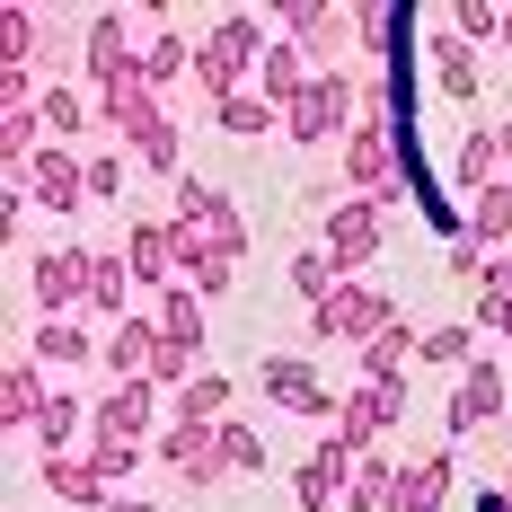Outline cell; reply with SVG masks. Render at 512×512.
<instances>
[{
  "instance_id": "9c48e42d",
  "label": "cell",
  "mask_w": 512,
  "mask_h": 512,
  "mask_svg": "<svg viewBox=\"0 0 512 512\" xmlns=\"http://www.w3.org/2000/svg\"><path fill=\"white\" fill-rule=\"evenodd\" d=\"M389 318H398V301H389V292H371V283H345V292H336V301L327 309H309V327H318V345H371V336H380V327H389Z\"/></svg>"
},
{
  "instance_id": "8d00e7d4",
  "label": "cell",
  "mask_w": 512,
  "mask_h": 512,
  "mask_svg": "<svg viewBox=\"0 0 512 512\" xmlns=\"http://www.w3.org/2000/svg\"><path fill=\"white\" fill-rule=\"evenodd\" d=\"M0 71H36V9H0Z\"/></svg>"
},
{
  "instance_id": "603a6c76",
  "label": "cell",
  "mask_w": 512,
  "mask_h": 512,
  "mask_svg": "<svg viewBox=\"0 0 512 512\" xmlns=\"http://www.w3.org/2000/svg\"><path fill=\"white\" fill-rule=\"evenodd\" d=\"M451 504V451H433V460H407L398 468V495L389 512H442Z\"/></svg>"
},
{
  "instance_id": "52a82bcc",
  "label": "cell",
  "mask_w": 512,
  "mask_h": 512,
  "mask_svg": "<svg viewBox=\"0 0 512 512\" xmlns=\"http://www.w3.org/2000/svg\"><path fill=\"white\" fill-rule=\"evenodd\" d=\"M18 195L36 212H80V195H89V151H71V142H45V151L27 159L18 177H9Z\"/></svg>"
},
{
  "instance_id": "d4e9b609",
  "label": "cell",
  "mask_w": 512,
  "mask_h": 512,
  "mask_svg": "<svg viewBox=\"0 0 512 512\" xmlns=\"http://www.w3.org/2000/svg\"><path fill=\"white\" fill-rule=\"evenodd\" d=\"M133 292H142V283H133V265H124V248L89 265V318H106V327H124V318H133Z\"/></svg>"
},
{
  "instance_id": "681fc988",
  "label": "cell",
  "mask_w": 512,
  "mask_h": 512,
  "mask_svg": "<svg viewBox=\"0 0 512 512\" xmlns=\"http://www.w3.org/2000/svg\"><path fill=\"white\" fill-rule=\"evenodd\" d=\"M504 354H512V327H504Z\"/></svg>"
},
{
  "instance_id": "7402d4cb",
  "label": "cell",
  "mask_w": 512,
  "mask_h": 512,
  "mask_svg": "<svg viewBox=\"0 0 512 512\" xmlns=\"http://www.w3.org/2000/svg\"><path fill=\"white\" fill-rule=\"evenodd\" d=\"M460 239H477L486 256H504V248H512V177H495L486 195H468V212H460Z\"/></svg>"
},
{
  "instance_id": "ee69618b",
  "label": "cell",
  "mask_w": 512,
  "mask_h": 512,
  "mask_svg": "<svg viewBox=\"0 0 512 512\" xmlns=\"http://www.w3.org/2000/svg\"><path fill=\"white\" fill-rule=\"evenodd\" d=\"M89 195H98V204H106V195H124V159H115V151H89Z\"/></svg>"
},
{
  "instance_id": "44dd1931",
  "label": "cell",
  "mask_w": 512,
  "mask_h": 512,
  "mask_svg": "<svg viewBox=\"0 0 512 512\" xmlns=\"http://www.w3.org/2000/svg\"><path fill=\"white\" fill-rule=\"evenodd\" d=\"M53 407V380H45V362L36 354H18L9 371H0V424H27L36 433V415Z\"/></svg>"
},
{
  "instance_id": "484cf974",
  "label": "cell",
  "mask_w": 512,
  "mask_h": 512,
  "mask_svg": "<svg viewBox=\"0 0 512 512\" xmlns=\"http://www.w3.org/2000/svg\"><path fill=\"white\" fill-rule=\"evenodd\" d=\"M477 80H486L477 45H460L451 27H433V89H442V98H477Z\"/></svg>"
},
{
  "instance_id": "7dc6e473",
  "label": "cell",
  "mask_w": 512,
  "mask_h": 512,
  "mask_svg": "<svg viewBox=\"0 0 512 512\" xmlns=\"http://www.w3.org/2000/svg\"><path fill=\"white\" fill-rule=\"evenodd\" d=\"M495 45H504V53H512V0H504V36H495Z\"/></svg>"
},
{
  "instance_id": "f546056e",
  "label": "cell",
  "mask_w": 512,
  "mask_h": 512,
  "mask_svg": "<svg viewBox=\"0 0 512 512\" xmlns=\"http://www.w3.org/2000/svg\"><path fill=\"white\" fill-rule=\"evenodd\" d=\"M27 354L45 362V371H71V362H89V354H98V345H89V327H80V318H45Z\"/></svg>"
},
{
  "instance_id": "f35d334b",
  "label": "cell",
  "mask_w": 512,
  "mask_h": 512,
  "mask_svg": "<svg viewBox=\"0 0 512 512\" xmlns=\"http://www.w3.org/2000/svg\"><path fill=\"white\" fill-rule=\"evenodd\" d=\"M204 371V345H177V336H159V354H151V380L159 389H186Z\"/></svg>"
},
{
  "instance_id": "8992f818",
  "label": "cell",
  "mask_w": 512,
  "mask_h": 512,
  "mask_svg": "<svg viewBox=\"0 0 512 512\" xmlns=\"http://www.w3.org/2000/svg\"><path fill=\"white\" fill-rule=\"evenodd\" d=\"M398 424H407V380H354V389H345V415H336L327 433L362 460V451H380Z\"/></svg>"
},
{
  "instance_id": "3957f363",
  "label": "cell",
  "mask_w": 512,
  "mask_h": 512,
  "mask_svg": "<svg viewBox=\"0 0 512 512\" xmlns=\"http://www.w3.org/2000/svg\"><path fill=\"white\" fill-rule=\"evenodd\" d=\"M98 133H124V159L133 168L177 177V115L159 106V89H115V98H98Z\"/></svg>"
},
{
  "instance_id": "74e56055",
  "label": "cell",
  "mask_w": 512,
  "mask_h": 512,
  "mask_svg": "<svg viewBox=\"0 0 512 512\" xmlns=\"http://www.w3.org/2000/svg\"><path fill=\"white\" fill-rule=\"evenodd\" d=\"M186 71H195V45H186V36H151L142 80H151V89H168V80H186Z\"/></svg>"
},
{
  "instance_id": "277c9868",
  "label": "cell",
  "mask_w": 512,
  "mask_h": 512,
  "mask_svg": "<svg viewBox=\"0 0 512 512\" xmlns=\"http://www.w3.org/2000/svg\"><path fill=\"white\" fill-rule=\"evenodd\" d=\"M354 124H362V89H354V71H318L301 98L283 106V133H292V142H345Z\"/></svg>"
},
{
  "instance_id": "83f0119b",
  "label": "cell",
  "mask_w": 512,
  "mask_h": 512,
  "mask_svg": "<svg viewBox=\"0 0 512 512\" xmlns=\"http://www.w3.org/2000/svg\"><path fill=\"white\" fill-rule=\"evenodd\" d=\"M389 495H398V460L389 451H362L354 477H345V512H389Z\"/></svg>"
},
{
  "instance_id": "ba28073f",
  "label": "cell",
  "mask_w": 512,
  "mask_h": 512,
  "mask_svg": "<svg viewBox=\"0 0 512 512\" xmlns=\"http://www.w3.org/2000/svg\"><path fill=\"white\" fill-rule=\"evenodd\" d=\"M159 468H177V477H186V486H221V477H230V460H221V424H195V415H168V424H159Z\"/></svg>"
},
{
  "instance_id": "b9f144b4",
  "label": "cell",
  "mask_w": 512,
  "mask_h": 512,
  "mask_svg": "<svg viewBox=\"0 0 512 512\" xmlns=\"http://www.w3.org/2000/svg\"><path fill=\"white\" fill-rule=\"evenodd\" d=\"M221 460H230V477H248V468H265V442H256V424H221Z\"/></svg>"
},
{
  "instance_id": "d590c367",
  "label": "cell",
  "mask_w": 512,
  "mask_h": 512,
  "mask_svg": "<svg viewBox=\"0 0 512 512\" xmlns=\"http://www.w3.org/2000/svg\"><path fill=\"white\" fill-rule=\"evenodd\" d=\"M477 327H495V336L512 327V248L495 256V265H486V283H477Z\"/></svg>"
},
{
  "instance_id": "836d02e7",
  "label": "cell",
  "mask_w": 512,
  "mask_h": 512,
  "mask_svg": "<svg viewBox=\"0 0 512 512\" xmlns=\"http://www.w3.org/2000/svg\"><path fill=\"white\" fill-rule=\"evenodd\" d=\"M212 115H221V133H239V142H265V133H283V106L256 98V89H248V98H221Z\"/></svg>"
},
{
  "instance_id": "d6a6232c",
  "label": "cell",
  "mask_w": 512,
  "mask_h": 512,
  "mask_svg": "<svg viewBox=\"0 0 512 512\" xmlns=\"http://www.w3.org/2000/svg\"><path fill=\"white\" fill-rule=\"evenodd\" d=\"M292 292H301L309 309H327L336 292H345V265H336L327 248H301V256H292Z\"/></svg>"
},
{
  "instance_id": "8fae6325",
  "label": "cell",
  "mask_w": 512,
  "mask_h": 512,
  "mask_svg": "<svg viewBox=\"0 0 512 512\" xmlns=\"http://www.w3.org/2000/svg\"><path fill=\"white\" fill-rule=\"evenodd\" d=\"M89 265H98L89 248H45V256H27V292H36V309H45V318L89 309Z\"/></svg>"
},
{
  "instance_id": "5b68a950",
  "label": "cell",
  "mask_w": 512,
  "mask_h": 512,
  "mask_svg": "<svg viewBox=\"0 0 512 512\" xmlns=\"http://www.w3.org/2000/svg\"><path fill=\"white\" fill-rule=\"evenodd\" d=\"M80 80H89L98 98H115V89H151V80H142V53H133V18H124V9H98V18H89Z\"/></svg>"
},
{
  "instance_id": "ac0fdd59",
  "label": "cell",
  "mask_w": 512,
  "mask_h": 512,
  "mask_svg": "<svg viewBox=\"0 0 512 512\" xmlns=\"http://www.w3.org/2000/svg\"><path fill=\"white\" fill-rule=\"evenodd\" d=\"M345 477H354V451H345V442L327 433V442H318V451H309V460L292 468V504H301V512L345 504Z\"/></svg>"
},
{
  "instance_id": "7c38bea8",
  "label": "cell",
  "mask_w": 512,
  "mask_h": 512,
  "mask_svg": "<svg viewBox=\"0 0 512 512\" xmlns=\"http://www.w3.org/2000/svg\"><path fill=\"white\" fill-rule=\"evenodd\" d=\"M274 36H292V45L327 71V62L345 53V36H354V9H327V0H283V9H274Z\"/></svg>"
},
{
  "instance_id": "f6af8a7d",
  "label": "cell",
  "mask_w": 512,
  "mask_h": 512,
  "mask_svg": "<svg viewBox=\"0 0 512 512\" xmlns=\"http://www.w3.org/2000/svg\"><path fill=\"white\" fill-rule=\"evenodd\" d=\"M486 265H495V256L477 248V239H451V274H460V283H486Z\"/></svg>"
},
{
  "instance_id": "7a4b0ae2",
  "label": "cell",
  "mask_w": 512,
  "mask_h": 512,
  "mask_svg": "<svg viewBox=\"0 0 512 512\" xmlns=\"http://www.w3.org/2000/svg\"><path fill=\"white\" fill-rule=\"evenodd\" d=\"M345 186L362 204H398V115L380 80H362V124L345 133Z\"/></svg>"
},
{
  "instance_id": "60d3db41",
  "label": "cell",
  "mask_w": 512,
  "mask_h": 512,
  "mask_svg": "<svg viewBox=\"0 0 512 512\" xmlns=\"http://www.w3.org/2000/svg\"><path fill=\"white\" fill-rule=\"evenodd\" d=\"M36 115H45L53 142H62V133H89V106H80V89H45V98H36Z\"/></svg>"
},
{
  "instance_id": "c3c4849f",
  "label": "cell",
  "mask_w": 512,
  "mask_h": 512,
  "mask_svg": "<svg viewBox=\"0 0 512 512\" xmlns=\"http://www.w3.org/2000/svg\"><path fill=\"white\" fill-rule=\"evenodd\" d=\"M504 159H512V124H504Z\"/></svg>"
},
{
  "instance_id": "9a60e30c",
  "label": "cell",
  "mask_w": 512,
  "mask_h": 512,
  "mask_svg": "<svg viewBox=\"0 0 512 512\" xmlns=\"http://www.w3.org/2000/svg\"><path fill=\"white\" fill-rule=\"evenodd\" d=\"M504 407H512V389H504V354H477V362L460 371V389H451V415H442V424H451V433H486Z\"/></svg>"
},
{
  "instance_id": "1f68e13d",
  "label": "cell",
  "mask_w": 512,
  "mask_h": 512,
  "mask_svg": "<svg viewBox=\"0 0 512 512\" xmlns=\"http://www.w3.org/2000/svg\"><path fill=\"white\" fill-rule=\"evenodd\" d=\"M151 318H159V336H177V345H204V292L168 283V292L151 301Z\"/></svg>"
},
{
  "instance_id": "e575fe53",
  "label": "cell",
  "mask_w": 512,
  "mask_h": 512,
  "mask_svg": "<svg viewBox=\"0 0 512 512\" xmlns=\"http://www.w3.org/2000/svg\"><path fill=\"white\" fill-rule=\"evenodd\" d=\"M424 362H433V371H468V362H477V327H460V318L424 327Z\"/></svg>"
},
{
  "instance_id": "d6986e66",
  "label": "cell",
  "mask_w": 512,
  "mask_h": 512,
  "mask_svg": "<svg viewBox=\"0 0 512 512\" xmlns=\"http://www.w3.org/2000/svg\"><path fill=\"white\" fill-rule=\"evenodd\" d=\"M124 265H133V283L159 301V292L177 283V230H168V221H133V230H124Z\"/></svg>"
},
{
  "instance_id": "6da1fadb",
  "label": "cell",
  "mask_w": 512,
  "mask_h": 512,
  "mask_svg": "<svg viewBox=\"0 0 512 512\" xmlns=\"http://www.w3.org/2000/svg\"><path fill=\"white\" fill-rule=\"evenodd\" d=\"M265 45H274V18H256V9H221L212 18V36L195 45V80H204V98H248L256 71H265Z\"/></svg>"
},
{
  "instance_id": "4316f807",
  "label": "cell",
  "mask_w": 512,
  "mask_h": 512,
  "mask_svg": "<svg viewBox=\"0 0 512 512\" xmlns=\"http://www.w3.org/2000/svg\"><path fill=\"white\" fill-rule=\"evenodd\" d=\"M495 177H512L504 133H468V142H460V159H451V186H460V195H486Z\"/></svg>"
},
{
  "instance_id": "e0dca14e",
  "label": "cell",
  "mask_w": 512,
  "mask_h": 512,
  "mask_svg": "<svg viewBox=\"0 0 512 512\" xmlns=\"http://www.w3.org/2000/svg\"><path fill=\"white\" fill-rule=\"evenodd\" d=\"M168 221H204L230 256H248V221H239V204H230L221 186H204V177H177V204H168Z\"/></svg>"
},
{
  "instance_id": "4fadbf2b",
  "label": "cell",
  "mask_w": 512,
  "mask_h": 512,
  "mask_svg": "<svg viewBox=\"0 0 512 512\" xmlns=\"http://www.w3.org/2000/svg\"><path fill=\"white\" fill-rule=\"evenodd\" d=\"M380 239H389V204H336L327 212V256L345 265V283H362V265L380 256Z\"/></svg>"
},
{
  "instance_id": "4dcf8cb0",
  "label": "cell",
  "mask_w": 512,
  "mask_h": 512,
  "mask_svg": "<svg viewBox=\"0 0 512 512\" xmlns=\"http://www.w3.org/2000/svg\"><path fill=\"white\" fill-rule=\"evenodd\" d=\"M230 398H239V389H230V371H195V380L177 389V407H168V415H195V424H230Z\"/></svg>"
},
{
  "instance_id": "30bf717a",
  "label": "cell",
  "mask_w": 512,
  "mask_h": 512,
  "mask_svg": "<svg viewBox=\"0 0 512 512\" xmlns=\"http://www.w3.org/2000/svg\"><path fill=\"white\" fill-rule=\"evenodd\" d=\"M256 389H265L283 415H318V424H336V415H345V398H336L309 362H292V354H265V362H256Z\"/></svg>"
},
{
  "instance_id": "f1b7e54d",
  "label": "cell",
  "mask_w": 512,
  "mask_h": 512,
  "mask_svg": "<svg viewBox=\"0 0 512 512\" xmlns=\"http://www.w3.org/2000/svg\"><path fill=\"white\" fill-rule=\"evenodd\" d=\"M71 442H89V407H80V389H53V407L36 415V451H71Z\"/></svg>"
},
{
  "instance_id": "ab89813d",
  "label": "cell",
  "mask_w": 512,
  "mask_h": 512,
  "mask_svg": "<svg viewBox=\"0 0 512 512\" xmlns=\"http://www.w3.org/2000/svg\"><path fill=\"white\" fill-rule=\"evenodd\" d=\"M442 27H451L460 45H486V36H504V0H468V9H451Z\"/></svg>"
},
{
  "instance_id": "2e32d148",
  "label": "cell",
  "mask_w": 512,
  "mask_h": 512,
  "mask_svg": "<svg viewBox=\"0 0 512 512\" xmlns=\"http://www.w3.org/2000/svg\"><path fill=\"white\" fill-rule=\"evenodd\" d=\"M36 477H45L53 504H80V512H106V504H115V477H106L89 451H53V460H36Z\"/></svg>"
},
{
  "instance_id": "bcb514c9",
  "label": "cell",
  "mask_w": 512,
  "mask_h": 512,
  "mask_svg": "<svg viewBox=\"0 0 512 512\" xmlns=\"http://www.w3.org/2000/svg\"><path fill=\"white\" fill-rule=\"evenodd\" d=\"M106 512H159V504H151V495H115Z\"/></svg>"
},
{
  "instance_id": "7bdbcfd3",
  "label": "cell",
  "mask_w": 512,
  "mask_h": 512,
  "mask_svg": "<svg viewBox=\"0 0 512 512\" xmlns=\"http://www.w3.org/2000/svg\"><path fill=\"white\" fill-rule=\"evenodd\" d=\"M89 460H98L106 477H115V486H124V477H133V468H142V442H89Z\"/></svg>"
},
{
  "instance_id": "ffe728a7",
  "label": "cell",
  "mask_w": 512,
  "mask_h": 512,
  "mask_svg": "<svg viewBox=\"0 0 512 512\" xmlns=\"http://www.w3.org/2000/svg\"><path fill=\"white\" fill-rule=\"evenodd\" d=\"M151 354H159V318L151 309H133L124 327H106V345H98V362L115 380H151Z\"/></svg>"
},
{
  "instance_id": "cb8c5ba5",
  "label": "cell",
  "mask_w": 512,
  "mask_h": 512,
  "mask_svg": "<svg viewBox=\"0 0 512 512\" xmlns=\"http://www.w3.org/2000/svg\"><path fill=\"white\" fill-rule=\"evenodd\" d=\"M407 362H424V327L389 318V327L362 345V380H407Z\"/></svg>"
},
{
  "instance_id": "5bb4252c",
  "label": "cell",
  "mask_w": 512,
  "mask_h": 512,
  "mask_svg": "<svg viewBox=\"0 0 512 512\" xmlns=\"http://www.w3.org/2000/svg\"><path fill=\"white\" fill-rule=\"evenodd\" d=\"M151 415H159V380H115L89 407V442H151Z\"/></svg>"
}]
</instances>
